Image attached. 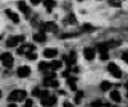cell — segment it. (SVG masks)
I'll list each match as a JSON object with an SVG mask.
<instances>
[{
    "label": "cell",
    "instance_id": "17",
    "mask_svg": "<svg viewBox=\"0 0 128 107\" xmlns=\"http://www.w3.org/2000/svg\"><path fill=\"white\" fill-rule=\"evenodd\" d=\"M55 0H44V5H45V8H46V10L48 12H51L52 10V8L55 6Z\"/></svg>",
    "mask_w": 128,
    "mask_h": 107
},
{
    "label": "cell",
    "instance_id": "27",
    "mask_svg": "<svg viewBox=\"0 0 128 107\" xmlns=\"http://www.w3.org/2000/svg\"><path fill=\"white\" fill-rule=\"evenodd\" d=\"M91 107H102V102L101 101H94L92 103H91Z\"/></svg>",
    "mask_w": 128,
    "mask_h": 107
},
{
    "label": "cell",
    "instance_id": "21",
    "mask_svg": "<svg viewBox=\"0 0 128 107\" xmlns=\"http://www.w3.org/2000/svg\"><path fill=\"white\" fill-rule=\"evenodd\" d=\"M110 87H112V84H110V82H108V80H105V82L101 83V89H102V91H109Z\"/></svg>",
    "mask_w": 128,
    "mask_h": 107
},
{
    "label": "cell",
    "instance_id": "11",
    "mask_svg": "<svg viewBox=\"0 0 128 107\" xmlns=\"http://www.w3.org/2000/svg\"><path fill=\"white\" fill-rule=\"evenodd\" d=\"M5 14L8 15V18H9L10 20H13L14 23H18V22H19V17H18V14H17L16 12H13L12 9H6V10H5Z\"/></svg>",
    "mask_w": 128,
    "mask_h": 107
},
{
    "label": "cell",
    "instance_id": "34",
    "mask_svg": "<svg viewBox=\"0 0 128 107\" xmlns=\"http://www.w3.org/2000/svg\"><path fill=\"white\" fill-rule=\"evenodd\" d=\"M8 107H17V105H16V103H10Z\"/></svg>",
    "mask_w": 128,
    "mask_h": 107
},
{
    "label": "cell",
    "instance_id": "12",
    "mask_svg": "<svg viewBox=\"0 0 128 107\" xmlns=\"http://www.w3.org/2000/svg\"><path fill=\"white\" fill-rule=\"evenodd\" d=\"M44 85L50 87V88H56V87H59V82L55 80V79H51V78H45L44 79Z\"/></svg>",
    "mask_w": 128,
    "mask_h": 107
},
{
    "label": "cell",
    "instance_id": "8",
    "mask_svg": "<svg viewBox=\"0 0 128 107\" xmlns=\"http://www.w3.org/2000/svg\"><path fill=\"white\" fill-rule=\"evenodd\" d=\"M95 55H96V50L94 47H86V49L83 50V56L86 57L87 60L95 59Z\"/></svg>",
    "mask_w": 128,
    "mask_h": 107
},
{
    "label": "cell",
    "instance_id": "13",
    "mask_svg": "<svg viewBox=\"0 0 128 107\" xmlns=\"http://www.w3.org/2000/svg\"><path fill=\"white\" fill-rule=\"evenodd\" d=\"M58 55V50L56 49H45L44 50V56L48 59H52Z\"/></svg>",
    "mask_w": 128,
    "mask_h": 107
},
{
    "label": "cell",
    "instance_id": "33",
    "mask_svg": "<svg viewBox=\"0 0 128 107\" xmlns=\"http://www.w3.org/2000/svg\"><path fill=\"white\" fill-rule=\"evenodd\" d=\"M63 107H73V105L69 103V102H64V103H63Z\"/></svg>",
    "mask_w": 128,
    "mask_h": 107
},
{
    "label": "cell",
    "instance_id": "1",
    "mask_svg": "<svg viewBox=\"0 0 128 107\" xmlns=\"http://www.w3.org/2000/svg\"><path fill=\"white\" fill-rule=\"evenodd\" d=\"M26 97H27V92L18 89V91H13V92L9 93L8 101H10V102H20V101H23Z\"/></svg>",
    "mask_w": 128,
    "mask_h": 107
},
{
    "label": "cell",
    "instance_id": "6",
    "mask_svg": "<svg viewBox=\"0 0 128 107\" xmlns=\"http://www.w3.org/2000/svg\"><path fill=\"white\" fill-rule=\"evenodd\" d=\"M56 103V97H51V96H48L45 98H41V106L44 107H51Z\"/></svg>",
    "mask_w": 128,
    "mask_h": 107
},
{
    "label": "cell",
    "instance_id": "32",
    "mask_svg": "<svg viewBox=\"0 0 128 107\" xmlns=\"http://www.w3.org/2000/svg\"><path fill=\"white\" fill-rule=\"evenodd\" d=\"M127 56H128V54H127V52H124V54H123V55H122V59H123V61H126V62L128 61V59H127Z\"/></svg>",
    "mask_w": 128,
    "mask_h": 107
},
{
    "label": "cell",
    "instance_id": "2",
    "mask_svg": "<svg viewBox=\"0 0 128 107\" xmlns=\"http://www.w3.org/2000/svg\"><path fill=\"white\" fill-rule=\"evenodd\" d=\"M58 26L54 22H45L40 24V33H46V32H56Z\"/></svg>",
    "mask_w": 128,
    "mask_h": 107
},
{
    "label": "cell",
    "instance_id": "5",
    "mask_svg": "<svg viewBox=\"0 0 128 107\" xmlns=\"http://www.w3.org/2000/svg\"><path fill=\"white\" fill-rule=\"evenodd\" d=\"M108 70L110 71L112 75L115 77V78H120V77H122V70H120L119 66L116 65V64H114V62H110L109 65H108Z\"/></svg>",
    "mask_w": 128,
    "mask_h": 107
},
{
    "label": "cell",
    "instance_id": "35",
    "mask_svg": "<svg viewBox=\"0 0 128 107\" xmlns=\"http://www.w3.org/2000/svg\"><path fill=\"white\" fill-rule=\"evenodd\" d=\"M78 1H82V0H78Z\"/></svg>",
    "mask_w": 128,
    "mask_h": 107
},
{
    "label": "cell",
    "instance_id": "30",
    "mask_svg": "<svg viewBox=\"0 0 128 107\" xmlns=\"http://www.w3.org/2000/svg\"><path fill=\"white\" fill-rule=\"evenodd\" d=\"M100 57H101V60H106V59L109 57L108 52H101V54H100Z\"/></svg>",
    "mask_w": 128,
    "mask_h": 107
},
{
    "label": "cell",
    "instance_id": "31",
    "mask_svg": "<svg viewBox=\"0 0 128 107\" xmlns=\"http://www.w3.org/2000/svg\"><path fill=\"white\" fill-rule=\"evenodd\" d=\"M30 1L34 4V5H37V4H40V3L42 1V0H30Z\"/></svg>",
    "mask_w": 128,
    "mask_h": 107
},
{
    "label": "cell",
    "instance_id": "22",
    "mask_svg": "<svg viewBox=\"0 0 128 107\" xmlns=\"http://www.w3.org/2000/svg\"><path fill=\"white\" fill-rule=\"evenodd\" d=\"M82 97H83V92H82V91H77V93H76V103H77V105L81 103Z\"/></svg>",
    "mask_w": 128,
    "mask_h": 107
},
{
    "label": "cell",
    "instance_id": "15",
    "mask_svg": "<svg viewBox=\"0 0 128 107\" xmlns=\"http://www.w3.org/2000/svg\"><path fill=\"white\" fill-rule=\"evenodd\" d=\"M62 66H63L62 61H59V60H54V61H52V62L50 64V70H52V71H56V70H59Z\"/></svg>",
    "mask_w": 128,
    "mask_h": 107
},
{
    "label": "cell",
    "instance_id": "24",
    "mask_svg": "<svg viewBox=\"0 0 128 107\" xmlns=\"http://www.w3.org/2000/svg\"><path fill=\"white\" fill-rule=\"evenodd\" d=\"M26 56H27L28 60H36V59H37V54H35V52H28V54H26Z\"/></svg>",
    "mask_w": 128,
    "mask_h": 107
},
{
    "label": "cell",
    "instance_id": "18",
    "mask_svg": "<svg viewBox=\"0 0 128 107\" xmlns=\"http://www.w3.org/2000/svg\"><path fill=\"white\" fill-rule=\"evenodd\" d=\"M38 70L40 71H49L50 70V64H48V62H45V61H41L40 64H38Z\"/></svg>",
    "mask_w": 128,
    "mask_h": 107
},
{
    "label": "cell",
    "instance_id": "16",
    "mask_svg": "<svg viewBox=\"0 0 128 107\" xmlns=\"http://www.w3.org/2000/svg\"><path fill=\"white\" fill-rule=\"evenodd\" d=\"M67 83H68V85L70 87V89H72V91H76V89H77V87H76V84H77V79L74 78V77H69V78H67Z\"/></svg>",
    "mask_w": 128,
    "mask_h": 107
},
{
    "label": "cell",
    "instance_id": "20",
    "mask_svg": "<svg viewBox=\"0 0 128 107\" xmlns=\"http://www.w3.org/2000/svg\"><path fill=\"white\" fill-rule=\"evenodd\" d=\"M34 40L37 41V42H45L46 41V36L44 33H36V35H34Z\"/></svg>",
    "mask_w": 128,
    "mask_h": 107
},
{
    "label": "cell",
    "instance_id": "19",
    "mask_svg": "<svg viewBox=\"0 0 128 107\" xmlns=\"http://www.w3.org/2000/svg\"><path fill=\"white\" fill-rule=\"evenodd\" d=\"M110 98H112L114 102H120V100H122L120 93H119L118 91H113V92L110 93Z\"/></svg>",
    "mask_w": 128,
    "mask_h": 107
},
{
    "label": "cell",
    "instance_id": "26",
    "mask_svg": "<svg viewBox=\"0 0 128 107\" xmlns=\"http://www.w3.org/2000/svg\"><path fill=\"white\" fill-rule=\"evenodd\" d=\"M95 29V27H92L91 24H88V23H86V24H83V31H86V32H91V31H94Z\"/></svg>",
    "mask_w": 128,
    "mask_h": 107
},
{
    "label": "cell",
    "instance_id": "29",
    "mask_svg": "<svg viewBox=\"0 0 128 107\" xmlns=\"http://www.w3.org/2000/svg\"><path fill=\"white\" fill-rule=\"evenodd\" d=\"M60 37L62 38H69V37H76V35L74 33H66V35H62Z\"/></svg>",
    "mask_w": 128,
    "mask_h": 107
},
{
    "label": "cell",
    "instance_id": "36",
    "mask_svg": "<svg viewBox=\"0 0 128 107\" xmlns=\"http://www.w3.org/2000/svg\"><path fill=\"white\" fill-rule=\"evenodd\" d=\"M0 96H2V92H0Z\"/></svg>",
    "mask_w": 128,
    "mask_h": 107
},
{
    "label": "cell",
    "instance_id": "25",
    "mask_svg": "<svg viewBox=\"0 0 128 107\" xmlns=\"http://www.w3.org/2000/svg\"><path fill=\"white\" fill-rule=\"evenodd\" d=\"M109 4H110L112 6L119 8V6H120V0H109Z\"/></svg>",
    "mask_w": 128,
    "mask_h": 107
},
{
    "label": "cell",
    "instance_id": "9",
    "mask_svg": "<svg viewBox=\"0 0 128 107\" xmlns=\"http://www.w3.org/2000/svg\"><path fill=\"white\" fill-rule=\"evenodd\" d=\"M32 96L34 97H40V98H45L49 96V92L48 91H42L40 88H35L34 91H32Z\"/></svg>",
    "mask_w": 128,
    "mask_h": 107
},
{
    "label": "cell",
    "instance_id": "10",
    "mask_svg": "<svg viewBox=\"0 0 128 107\" xmlns=\"http://www.w3.org/2000/svg\"><path fill=\"white\" fill-rule=\"evenodd\" d=\"M18 8H19V10L22 12L26 17H28L30 14H31V9H30V6L24 3V1H19L18 3Z\"/></svg>",
    "mask_w": 128,
    "mask_h": 107
},
{
    "label": "cell",
    "instance_id": "28",
    "mask_svg": "<svg viewBox=\"0 0 128 107\" xmlns=\"http://www.w3.org/2000/svg\"><path fill=\"white\" fill-rule=\"evenodd\" d=\"M32 106H34V102H32V100H26V103H24V106L23 107H32Z\"/></svg>",
    "mask_w": 128,
    "mask_h": 107
},
{
    "label": "cell",
    "instance_id": "23",
    "mask_svg": "<svg viewBox=\"0 0 128 107\" xmlns=\"http://www.w3.org/2000/svg\"><path fill=\"white\" fill-rule=\"evenodd\" d=\"M66 22H68V23H76V17H74L73 14H68L67 18H66Z\"/></svg>",
    "mask_w": 128,
    "mask_h": 107
},
{
    "label": "cell",
    "instance_id": "14",
    "mask_svg": "<svg viewBox=\"0 0 128 107\" xmlns=\"http://www.w3.org/2000/svg\"><path fill=\"white\" fill-rule=\"evenodd\" d=\"M34 50H35V46H32V45H23L22 47H19L18 49V54H28V52H34Z\"/></svg>",
    "mask_w": 128,
    "mask_h": 107
},
{
    "label": "cell",
    "instance_id": "3",
    "mask_svg": "<svg viewBox=\"0 0 128 107\" xmlns=\"http://www.w3.org/2000/svg\"><path fill=\"white\" fill-rule=\"evenodd\" d=\"M0 60H2V62L4 64V66L6 68H12L13 66V62H14V59H13V55L9 52H4L0 55Z\"/></svg>",
    "mask_w": 128,
    "mask_h": 107
},
{
    "label": "cell",
    "instance_id": "4",
    "mask_svg": "<svg viewBox=\"0 0 128 107\" xmlns=\"http://www.w3.org/2000/svg\"><path fill=\"white\" fill-rule=\"evenodd\" d=\"M23 41H24V36H13V37L8 38L6 46L8 47H16V46H18V44H20Z\"/></svg>",
    "mask_w": 128,
    "mask_h": 107
},
{
    "label": "cell",
    "instance_id": "7",
    "mask_svg": "<svg viewBox=\"0 0 128 107\" xmlns=\"http://www.w3.org/2000/svg\"><path fill=\"white\" fill-rule=\"evenodd\" d=\"M17 74H18L19 78H27L30 74H31V69H30V66H27V65L20 66V68H18Z\"/></svg>",
    "mask_w": 128,
    "mask_h": 107
}]
</instances>
